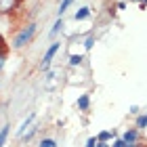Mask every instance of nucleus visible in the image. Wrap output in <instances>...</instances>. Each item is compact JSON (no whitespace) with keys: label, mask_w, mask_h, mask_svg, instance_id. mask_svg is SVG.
Wrapping results in <instances>:
<instances>
[{"label":"nucleus","mask_w":147,"mask_h":147,"mask_svg":"<svg viewBox=\"0 0 147 147\" xmlns=\"http://www.w3.org/2000/svg\"><path fill=\"white\" fill-rule=\"evenodd\" d=\"M34 34H36V23H30L28 28H23V30L15 36V40H13V49H23V46L28 44L32 38H34Z\"/></svg>","instance_id":"obj_1"},{"label":"nucleus","mask_w":147,"mask_h":147,"mask_svg":"<svg viewBox=\"0 0 147 147\" xmlns=\"http://www.w3.org/2000/svg\"><path fill=\"white\" fill-rule=\"evenodd\" d=\"M59 49H61V42H53L49 49H46L44 53V59H42V63H40V67H42L44 71H49L51 69V61H53V57L59 53Z\"/></svg>","instance_id":"obj_2"},{"label":"nucleus","mask_w":147,"mask_h":147,"mask_svg":"<svg viewBox=\"0 0 147 147\" xmlns=\"http://www.w3.org/2000/svg\"><path fill=\"white\" fill-rule=\"evenodd\" d=\"M120 139H122L124 143H137V141H139V130H137V128H128Z\"/></svg>","instance_id":"obj_3"},{"label":"nucleus","mask_w":147,"mask_h":147,"mask_svg":"<svg viewBox=\"0 0 147 147\" xmlns=\"http://www.w3.org/2000/svg\"><path fill=\"white\" fill-rule=\"evenodd\" d=\"M34 120H36V111H32V113H30V116H28V118H25V120H23V124H21V128H19V130H17V137H19V139H21V137H23V132H25V130H28V128H30V126H32V122H34Z\"/></svg>","instance_id":"obj_4"},{"label":"nucleus","mask_w":147,"mask_h":147,"mask_svg":"<svg viewBox=\"0 0 147 147\" xmlns=\"http://www.w3.org/2000/svg\"><path fill=\"white\" fill-rule=\"evenodd\" d=\"M76 105H78L80 111H88V107H90V95H80Z\"/></svg>","instance_id":"obj_5"},{"label":"nucleus","mask_w":147,"mask_h":147,"mask_svg":"<svg viewBox=\"0 0 147 147\" xmlns=\"http://www.w3.org/2000/svg\"><path fill=\"white\" fill-rule=\"evenodd\" d=\"M74 17H76V21H86V19L90 17V9H88V6H82V9L76 11V15H74Z\"/></svg>","instance_id":"obj_6"},{"label":"nucleus","mask_w":147,"mask_h":147,"mask_svg":"<svg viewBox=\"0 0 147 147\" xmlns=\"http://www.w3.org/2000/svg\"><path fill=\"white\" fill-rule=\"evenodd\" d=\"M38 130H40V126H30V130H25V132H23L21 141H23V143H30L32 139L36 137V132H38Z\"/></svg>","instance_id":"obj_7"},{"label":"nucleus","mask_w":147,"mask_h":147,"mask_svg":"<svg viewBox=\"0 0 147 147\" xmlns=\"http://www.w3.org/2000/svg\"><path fill=\"white\" fill-rule=\"evenodd\" d=\"M15 0H0V13H11L15 9Z\"/></svg>","instance_id":"obj_8"},{"label":"nucleus","mask_w":147,"mask_h":147,"mask_svg":"<svg viewBox=\"0 0 147 147\" xmlns=\"http://www.w3.org/2000/svg\"><path fill=\"white\" fill-rule=\"evenodd\" d=\"M111 137H116V132H113V130H101L97 135V141H109Z\"/></svg>","instance_id":"obj_9"},{"label":"nucleus","mask_w":147,"mask_h":147,"mask_svg":"<svg viewBox=\"0 0 147 147\" xmlns=\"http://www.w3.org/2000/svg\"><path fill=\"white\" fill-rule=\"evenodd\" d=\"M145 128H147V113L137 118V130H145Z\"/></svg>","instance_id":"obj_10"},{"label":"nucleus","mask_w":147,"mask_h":147,"mask_svg":"<svg viewBox=\"0 0 147 147\" xmlns=\"http://www.w3.org/2000/svg\"><path fill=\"white\" fill-rule=\"evenodd\" d=\"M82 61H84L82 55H69V65H71V67H78Z\"/></svg>","instance_id":"obj_11"},{"label":"nucleus","mask_w":147,"mask_h":147,"mask_svg":"<svg viewBox=\"0 0 147 147\" xmlns=\"http://www.w3.org/2000/svg\"><path fill=\"white\" fill-rule=\"evenodd\" d=\"M71 2H74V0H61V4H59V11H57V13H59V17H61L63 13L71 6Z\"/></svg>","instance_id":"obj_12"},{"label":"nucleus","mask_w":147,"mask_h":147,"mask_svg":"<svg viewBox=\"0 0 147 147\" xmlns=\"http://www.w3.org/2000/svg\"><path fill=\"white\" fill-rule=\"evenodd\" d=\"M59 30H63V19H57L55 21V25H53V30H51V36H57Z\"/></svg>","instance_id":"obj_13"},{"label":"nucleus","mask_w":147,"mask_h":147,"mask_svg":"<svg viewBox=\"0 0 147 147\" xmlns=\"http://www.w3.org/2000/svg\"><path fill=\"white\" fill-rule=\"evenodd\" d=\"M9 128H11V126H2V128H0V147L4 145L6 137H9Z\"/></svg>","instance_id":"obj_14"},{"label":"nucleus","mask_w":147,"mask_h":147,"mask_svg":"<svg viewBox=\"0 0 147 147\" xmlns=\"http://www.w3.org/2000/svg\"><path fill=\"white\" fill-rule=\"evenodd\" d=\"M38 147H57V141L55 139H42Z\"/></svg>","instance_id":"obj_15"},{"label":"nucleus","mask_w":147,"mask_h":147,"mask_svg":"<svg viewBox=\"0 0 147 147\" xmlns=\"http://www.w3.org/2000/svg\"><path fill=\"white\" fill-rule=\"evenodd\" d=\"M92 46H95V36H88V38L84 40V49H86V51H90Z\"/></svg>","instance_id":"obj_16"},{"label":"nucleus","mask_w":147,"mask_h":147,"mask_svg":"<svg viewBox=\"0 0 147 147\" xmlns=\"http://www.w3.org/2000/svg\"><path fill=\"white\" fill-rule=\"evenodd\" d=\"M84 147H97V137H88L86 143H84Z\"/></svg>","instance_id":"obj_17"},{"label":"nucleus","mask_w":147,"mask_h":147,"mask_svg":"<svg viewBox=\"0 0 147 147\" xmlns=\"http://www.w3.org/2000/svg\"><path fill=\"white\" fill-rule=\"evenodd\" d=\"M4 61H6V55H4V51H0V71L4 67Z\"/></svg>","instance_id":"obj_18"},{"label":"nucleus","mask_w":147,"mask_h":147,"mask_svg":"<svg viewBox=\"0 0 147 147\" xmlns=\"http://www.w3.org/2000/svg\"><path fill=\"white\" fill-rule=\"evenodd\" d=\"M97 147H111L107 141H97Z\"/></svg>","instance_id":"obj_19"},{"label":"nucleus","mask_w":147,"mask_h":147,"mask_svg":"<svg viewBox=\"0 0 147 147\" xmlns=\"http://www.w3.org/2000/svg\"><path fill=\"white\" fill-rule=\"evenodd\" d=\"M122 147H141V145H139V141H137V143H124Z\"/></svg>","instance_id":"obj_20"},{"label":"nucleus","mask_w":147,"mask_h":147,"mask_svg":"<svg viewBox=\"0 0 147 147\" xmlns=\"http://www.w3.org/2000/svg\"><path fill=\"white\" fill-rule=\"evenodd\" d=\"M130 113H139V107H137V105H130Z\"/></svg>","instance_id":"obj_21"},{"label":"nucleus","mask_w":147,"mask_h":147,"mask_svg":"<svg viewBox=\"0 0 147 147\" xmlns=\"http://www.w3.org/2000/svg\"><path fill=\"white\" fill-rule=\"evenodd\" d=\"M137 2L141 4V6H147V0H137Z\"/></svg>","instance_id":"obj_22"},{"label":"nucleus","mask_w":147,"mask_h":147,"mask_svg":"<svg viewBox=\"0 0 147 147\" xmlns=\"http://www.w3.org/2000/svg\"><path fill=\"white\" fill-rule=\"evenodd\" d=\"M0 44H2V36H0Z\"/></svg>","instance_id":"obj_23"}]
</instances>
